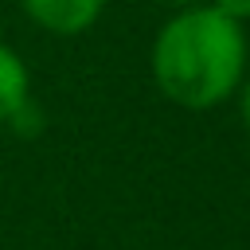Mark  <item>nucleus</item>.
Returning a JSON list of instances; mask_svg holds the SVG:
<instances>
[{"label": "nucleus", "mask_w": 250, "mask_h": 250, "mask_svg": "<svg viewBox=\"0 0 250 250\" xmlns=\"http://www.w3.org/2000/svg\"><path fill=\"white\" fill-rule=\"evenodd\" d=\"M156 90L180 109H215L230 102L250 66L246 27L211 4L180 8L148 51Z\"/></svg>", "instance_id": "nucleus-1"}, {"label": "nucleus", "mask_w": 250, "mask_h": 250, "mask_svg": "<svg viewBox=\"0 0 250 250\" xmlns=\"http://www.w3.org/2000/svg\"><path fill=\"white\" fill-rule=\"evenodd\" d=\"M16 4L39 31L62 39L90 31L105 12V0H16Z\"/></svg>", "instance_id": "nucleus-2"}, {"label": "nucleus", "mask_w": 250, "mask_h": 250, "mask_svg": "<svg viewBox=\"0 0 250 250\" xmlns=\"http://www.w3.org/2000/svg\"><path fill=\"white\" fill-rule=\"evenodd\" d=\"M27 102H31V70L16 47L0 43V125H8L16 109Z\"/></svg>", "instance_id": "nucleus-3"}, {"label": "nucleus", "mask_w": 250, "mask_h": 250, "mask_svg": "<svg viewBox=\"0 0 250 250\" xmlns=\"http://www.w3.org/2000/svg\"><path fill=\"white\" fill-rule=\"evenodd\" d=\"M8 129H12V133H20V137H35V133H43V109H39V102L31 98L27 105H20V109H16V117L8 121Z\"/></svg>", "instance_id": "nucleus-4"}, {"label": "nucleus", "mask_w": 250, "mask_h": 250, "mask_svg": "<svg viewBox=\"0 0 250 250\" xmlns=\"http://www.w3.org/2000/svg\"><path fill=\"white\" fill-rule=\"evenodd\" d=\"M215 12H223V16H230L234 23H250V0H207Z\"/></svg>", "instance_id": "nucleus-5"}, {"label": "nucleus", "mask_w": 250, "mask_h": 250, "mask_svg": "<svg viewBox=\"0 0 250 250\" xmlns=\"http://www.w3.org/2000/svg\"><path fill=\"white\" fill-rule=\"evenodd\" d=\"M238 113H242V121H246V129H250V70H246V78H242V86H238Z\"/></svg>", "instance_id": "nucleus-6"}, {"label": "nucleus", "mask_w": 250, "mask_h": 250, "mask_svg": "<svg viewBox=\"0 0 250 250\" xmlns=\"http://www.w3.org/2000/svg\"><path fill=\"white\" fill-rule=\"evenodd\" d=\"M160 4H168V8L180 12V8H191V4H207V0H160Z\"/></svg>", "instance_id": "nucleus-7"}]
</instances>
